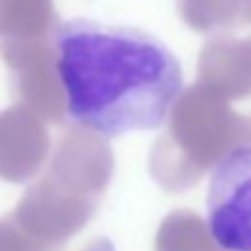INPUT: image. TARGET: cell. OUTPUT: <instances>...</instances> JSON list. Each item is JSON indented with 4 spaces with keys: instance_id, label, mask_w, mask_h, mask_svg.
I'll list each match as a JSON object with an SVG mask.
<instances>
[{
    "instance_id": "obj_1",
    "label": "cell",
    "mask_w": 251,
    "mask_h": 251,
    "mask_svg": "<svg viewBox=\"0 0 251 251\" xmlns=\"http://www.w3.org/2000/svg\"><path fill=\"white\" fill-rule=\"evenodd\" d=\"M53 45L69 118L100 135L165 126L184 90L178 57L145 29L69 18L57 24Z\"/></svg>"
},
{
    "instance_id": "obj_2",
    "label": "cell",
    "mask_w": 251,
    "mask_h": 251,
    "mask_svg": "<svg viewBox=\"0 0 251 251\" xmlns=\"http://www.w3.org/2000/svg\"><path fill=\"white\" fill-rule=\"evenodd\" d=\"M206 218L212 241L224 251H251V143H237L214 165Z\"/></svg>"
}]
</instances>
